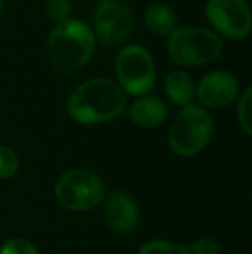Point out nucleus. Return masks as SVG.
Returning <instances> with one entry per match:
<instances>
[{
  "label": "nucleus",
  "instance_id": "1",
  "mask_svg": "<svg viewBox=\"0 0 252 254\" xmlns=\"http://www.w3.org/2000/svg\"><path fill=\"white\" fill-rule=\"evenodd\" d=\"M126 110V94L107 77H92L76 86L67 100L68 116L80 125L117 119Z\"/></svg>",
  "mask_w": 252,
  "mask_h": 254
},
{
  "label": "nucleus",
  "instance_id": "2",
  "mask_svg": "<svg viewBox=\"0 0 252 254\" xmlns=\"http://www.w3.org/2000/svg\"><path fill=\"white\" fill-rule=\"evenodd\" d=\"M97 37L83 21L70 18L50 31L46 42L49 64L59 73L71 74L82 70L95 52Z\"/></svg>",
  "mask_w": 252,
  "mask_h": 254
},
{
  "label": "nucleus",
  "instance_id": "3",
  "mask_svg": "<svg viewBox=\"0 0 252 254\" xmlns=\"http://www.w3.org/2000/svg\"><path fill=\"white\" fill-rule=\"evenodd\" d=\"M214 135V121L209 112L199 104L181 107L168 132V143L174 153L192 158L203 152Z\"/></svg>",
  "mask_w": 252,
  "mask_h": 254
},
{
  "label": "nucleus",
  "instance_id": "4",
  "mask_svg": "<svg viewBox=\"0 0 252 254\" xmlns=\"http://www.w3.org/2000/svg\"><path fill=\"white\" fill-rule=\"evenodd\" d=\"M223 52L221 37L203 27L175 28L168 36V54L180 67H199L218 60Z\"/></svg>",
  "mask_w": 252,
  "mask_h": 254
},
{
  "label": "nucleus",
  "instance_id": "5",
  "mask_svg": "<svg viewBox=\"0 0 252 254\" xmlns=\"http://www.w3.org/2000/svg\"><path fill=\"white\" fill-rule=\"evenodd\" d=\"M117 85L125 94L141 97L156 85V65L151 54L143 45L131 43L120 49L114 63Z\"/></svg>",
  "mask_w": 252,
  "mask_h": 254
},
{
  "label": "nucleus",
  "instance_id": "6",
  "mask_svg": "<svg viewBox=\"0 0 252 254\" xmlns=\"http://www.w3.org/2000/svg\"><path fill=\"white\" fill-rule=\"evenodd\" d=\"M58 204L76 213H83L100 205L105 198V186L100 176L88 170H70L55 185Z\"/></svg>",
  "mask_w": 252,
  "mask_h": 254
},
{
  "label": "nucleus",
  "instance_id": "7",
  "mask_svg": "<svg viewBox=\"0 0 252 254\" xmlns=\"http://www.w3.org/2000/svg\"><path fill=\"white\" fill-rule=\"evenodd\" d=\"M94 34L102 45H119L134 30V15L125 0H100L94 12Z\"/></svg>",
  "mask_w": 252,
  "mask_h": 254
},
{
  "label": "nucleus",
  "instance_id": "8",
  "mask_svg": "<svg viewBox=\"0 0 252 254\" xmlns=\"http://www.w3.org/2000/svg\"><path fill=\"white\" fill-rule=\"evenodd\" d=\"M206 18L214 30L232 40L245 39L252 30V10L245 0H208Z\"/></svg>",
  "mask_w": 252,
  "mask_h": 254
},
{
  "label": "nucleus",
  "instance_id": "9",
  "mask_svg": "<svg viewBox=\"0 0 252 254\" xmlns=\"http://www.w3.org/2000/svg\"><path fill=\"white\" fill-rule=\"evenodd\" d=\"M241 91L238 77L224 70L205 74L196 85V97L209 109H223L236 101Z\"/></svg>",
  "mask_w": 252,
  "mask_h": 254
},
{
  "label": "nucleus",
  "instance_id": "10",
  "mask_svg": "<svg viewBox=\"0 0 252 254\" xmlns=\"http://www.w3.org/2000/svg\"><path fill=\"white\" fill-rule=\"evenodd\" d=\"M104 219L114 232L131 234L138 226L140 208L129 193L113 190L104 201Z\"/></svg>",
  "mask_w": 252,
  "mask_h": 254
},
{
  "label": "nucleus",
  "instance_id": "11",
  "mask_svg": "<svg viewBox=\"0 0 252 254\" xmlns=\"http://www.w3.org/2000/svg\"><path fill=\"white\" fill-rule=\"evenodd\" d=\"M128 118L132 124L144 129L160 127L168 118V106L156 95H141L128 107Z\"/></svg>",
  "mask_w": 252,
  "mask_h": 254
},
{
  "label": "nucleus",
  "instance_id": "12",
  "mask_svg": "<svg viewBox=\"0 0 252 254\" xmlns=\"http://www.w3.org/2000/svg\"><path fill=\"white\" fill-rule=\"evenodd\" d=\"M163 91L166 97L180 107L192 104L196 98V83L193 77L183 70H174L165 77Z\"/></svg>",
  "mask_w": 252,
  "mask_h": 254
},
{
  "label": "nucleus",
  "instance_id": "13",
  "mask_svg": "<svg viewBox=\"0 0 252 254\" xmlns=\"http://www.w3.org/2000/svg\"><path fill=\"white\" fill-rule=\"evenodd\" d=\"M144 22L153 34L168 37L177 28L178 18L169 4L154 1L144 10Z\"/></svg>",
  "mask_w": 252,
  "mask_h": 254
},
{
  "label": "nucleus",
  "instance_id": "14",
  "mask_svg": "<svg viewBox=\"0 0 252 254\" xmlns=\"http://www.w3.org/2000/svg\"><path fill=\"white\" fill-rule=\"evenodd\" d=\"M138 254H190L189 247L168 240H153L141 246Z\"/></svg>",
  "mask_w": 252,
  "mask_h": 254
},
{
  "label": "nucleus",
  "instance_id": "15",
  "mask_svg": "<svg viewBox=\"0 0 252 254\" xmlns=\"http://www.w3.org/2000/svg\"><path fill=\"white\" fill-rule=\"evenodd\" d=\"M238 121L247 135L252 138V85L245 89L238 103Z\"/></svg>",
  "mask_w": 252,
  "mask_h": 254
},
{
  "label": "nucleus",
  "instance_id": "16",
  "mask_svg": "<svg viewBox=\"0 0 252 254\" xmlns=\"http://www.w3.org/2000/svg\"><path fill=\"white\" fill-rule=\"evenodd\" d=\"M19 159L13 149L9 146H0V179H10L18 173Z\"/></svg>",
  "mask_w": 252,
  "mask_h": 254
},
{
  "label": "nucleus",
  "instance_id": "17",
  "mask_svg": "<svg viewBox=\"0 0 252 254\" xmlns=\"http://www.w3.org/2000/svg\"><path fill=\"white\" fill-rule=\"evenodd\" d=\"M45 12L49 19L59 24L71 18V1L70 0H46Z\"/></svg>",
  "mask_w": 252,
  "mask_h": 254
},
{
  "label": "nucleus",
  "instance_id": "18",
  "mask_svg": "<svg viewBox=\"0 0 252 254\" xmlns=\"http://www.w3.org/2000/svg\"><path fill=\"white\" fill-rule=\"evenodd\" d=\"M0 254H40L37 247L24 238H12L6 241L0 250Z\"/></svg>",
  "mask_w": 252,
  "mask_h": 254
},
{
  "label": "nucleus",
  "instance_id": "19",
  "mask_svg": "<svg viewBox=\"0 0 252 254\" xmlns=\"http://www.w3.org/2000/svg\"><path fill=\"white\" fill-rule=\"evenodd\" d=\"M189 250H190V254H220L221 249L217 240L205 237V238L196 240Z\"/></svg>",
  "mask_w": 252,
  "mask_h": 254
},
{
  "label": "nucleus",
  "instance_id": "20",
  "mask_svg": "<svg viewBox=\"0 0 252 254\" xmlns=\"http://www.w3.org/2000/svg\"><path fill=\"white\" fill-rule=\"evenodd\" d=\"M3 7H4V0H0V15L3 12Z\"/></svg>",
  "mask_w": 252,
  "mask_h": 254
}]
</instances>
